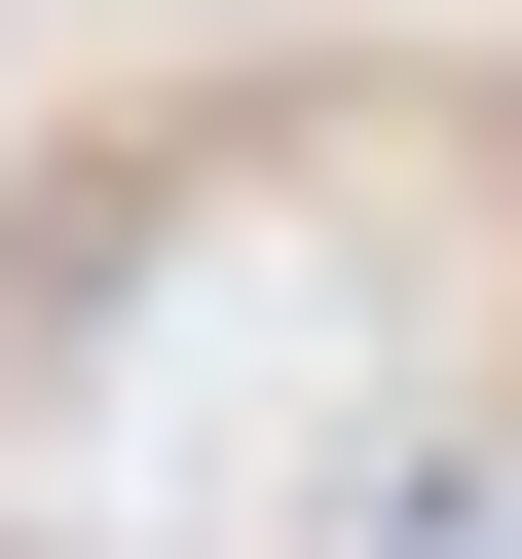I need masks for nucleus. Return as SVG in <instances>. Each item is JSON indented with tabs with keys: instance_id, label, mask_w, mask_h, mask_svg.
Returning <instances> with one entry per match:
<instances>
[]
</instances>
